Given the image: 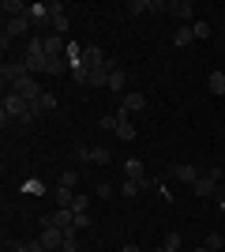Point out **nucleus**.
Masks as SVG:
<instances>
[{
  "label": "nucleus",
  "mask_w": 225,
  "mask_h": 252,
  "mask_svg": "<svg viewBox=\"0 0 225 252\" xmlns=\"http://www.w3.org/2000/svg\"><path fill=\"white\" fill-rule=\"evenodd\" d=\"M113 136H117V139H124V143H131V139L139 136V132L131 128V121H128V109H124V105L117 109V132H113Z\"/></svg>",
  "instance_id": "nucleus-10"
},
{
  "label": "nucleus",
  "mask_w": 225,
  "mask_h": 252,
  "mask_svg": "<svg viewBox=\"0 0 225 252\" xmlns=\"http://www.w3.org/2000/svg\"><path fill=\"white\" fill-rule=\"evenodd\" d=\"M222 181H225V177H222V169H218V166H206L203 173H199V181L192 185V192L199 196V200H206V196H214V192L222 189Z\"/></svg>",
  "instance_id": "nucleus-2"
},
{
  "label": "nucleus",
  "mask_w": 225,
  "mask_h": 252,
  "mask_svg": "<svg viewBox=\"0 0 225 252\" xmlns=\"http://www.w3.org/2000/svg\"><path fill=\"white\" fill-rule=\"evenodd\" d=\"M218 192H222V200H218V207L225 211V181H222V189H218Z\"/></svg>",
  "instance_id": "nucleus-39"
},
{
  "label": "nucleus",
  "mask_w": 225,
  "mask_h": 252,
  "mask_svg": "<svg viewBox=\"0 0 225 252\" xmlns=\"http://www.w3.org/2000/svg\"><path fill=\"white\" fill-rule=\"evenodd\" d=\"M23 64H26V72H30V75H45V72H49L45 38H30V42H26V57H23Z\"/></svg>",
  "instance_id": "nucleus-1"
},
{
  "label": "nucleus",
  "mask_w": 225,
  "mask_h": 252,
  "mask_svg": "<svg viewBox=\"0 0 225 252\" xmlns=\"http://www.w3.org/2000/svg\"><path fill=\"white\" fill-rule=\"evenodd\" d=\"M124 252H143V249H139V245H131V241H128V245H124Z\"/></svg>",
  "instance_id": "nucleus-40"
},
{
  "label": "nucleus",
  "mask_w": 225,
  "mask_h": 252,
  "mask_svg": "<svg viewBox=\"0 0 225 252\" xmlns=\"http://www.w3.org/2000/svg\"><path fill=\"white\" fill-rule=\"evenodd\" d=\"M45 252H60V249H45Z\"/></svg>",
  "instance_id": "nucleus-41"
},
{
  "label": "nucleus",
  "mask_w": 225,
  "mask_h": 252,
  "mask_svg": "<svg viewBox=\"0 0 225 252\" xmlns=\"http://www.w3.org/2000/svg\"><path fill=\"white\" fill-rule=\"evenodd\" d=\"M4 19H19V15H26L30 11V4H23V0H4Z\"/></svg>",
  "instance_id": "nucleus-17"
},
{
  "label": "nucleus",
  "mask_w": 225,
  "mask_h": 252,
  "mask_svg": "<svg viewBox=\"0 0 225 252\" xmlns=\"http://www.w3.org/2000/svg\"><path fill=\"white\" fill-rule=\"evenodd\" d=\"M23 75H30L23 61H4V68H0V83H4V91H11V87L23 79Z\"/></svg>",
  "instance_id": "nucleus-6"
},
{
  "label": "nucleus",
  "mask_w": 225,
  "mask_h": 252,
  "mask_svg": "<svg viewBox=\"0 0 225 252\" xmlns=\"http://www.w3.org/2000/svg\"><path fill=\"white\" fill-rule=\"evenodd\" d=\"M64 233H68V230H56V226H42L38 241H42L45 249H64Z\"/></svg>",
  "instance_id": "nucleus-12"
},
{
  "label": "nucleus",
  "mask_w": 225,
  "mask_h": 252,
  "mask_svg": "<svg viewBox=\"0 0 225 252\" xmlns=\"http://www.w3.org/2000/svg\"><path fill=\"white\" fill-rule=\"evenodd\" d=\"M45 53L49 57H68V42L60 34H53V38H45Z\"/></svg>",
  "instance_id": "nucleus-18"
},
{
  "label": "nucleus",
  "mask_w": 225,
  "mask_h": 252,
  "mask_svg": "<svg viewBox=\"0 0 225 252\" xmlns=\"http://www.w3.org/2000/svg\"><path fill=\"white\" fill-rule=\"evenodd\" d=\"M4 252H45V245L38 241V237H34V241H8Z\"/></svg>",
  "instance_id": "nucleus-16"
},
{
  "label": "nucleus",
  "mask_w": 225,
  "mask_h": 252,
  "mask_svg": "<svg viewBox=\"0 0 225 252\" xmlns=\"http://www.w3.org/2000/svg\"><path fill=\"white\" fill-rule=\"evenodd\" d=\"M192 31H195V42H203V38H210V34H214V27H210V23H203V19H195Z\"/></svg>",
  "instance_id": "nucleus-27"
},
{
  "label": "nucleus",
  "mask_w": 225,
  "mask_h": 252,
  "mask_svg": "<svg viewBox=\"0 0 225 252\" xmlns=\"http://www.w3.org/2000/svg\"><path fill=\"white\" fill-rule=\"evenodd\" d=\"M154 11V0H128V15H147Z\"/></svg>",
  "instance_id": "nucleus-25"
},
{
  "label": "nucleus",
  "mask_w": 225,
  "mask_h": 252,
  "mask_svg": "<svg viewBox=\"0 0 225 252\" xmlns=\"http://www.w3.org/2000/svg\"><path fill=\"white\" fill-rule=\"evenodd\" d=\"M120 192H124L128 200H135V196L143 192V185H139V181H128V177H124V189H120Z\"/></svg>",
  "instance_id": "nucleus-31"
},
{
  "label": "nucleus",
  "mask_w": 225,
  "mask_h": 252,
  "mask_svg": "<svg viewBox=\"0 0 225 252\" xmlns=\"http://www.w3.org/2000/svg\"><path fill=\"white\" fill-rule=\"evenodd\" d=\"M192 42H195V31H192V27H176V34H173V45H180V49H188Z\"/></svg>",
  "instance_id": "nucleus-19"
},
{
  "label": "nucleus",
  "mask_w": 225,
  "mask_h": 252,
  "mask_svg": "<svg viewBox=\"0 0 225 252\" xmlns=\"http://www.w3.org/2000/svg\"><path fill=\"white\" fill-rule=\"evenodd\" d=\"M34 105H38V109H42V113H53L56 105H60V98H56V94H53V91H45V94H42V98H38V102H34Z\"/></svg>",
  "instance_id": "nucleus-21"
},
{
  "label": "nucleus",
  "mask_w": 225,
  "mask_h": 252,
  "mask_svg": "<svg viewBox=\"0 0 225 252\" xmlns=\"http://www.w3.org/2000/svg\"><path fill=\"white\" fill-rule=\"evenodd\" d=\"M49 11H53V31L64 38L68 34V15H64V4H56V0H49Z\"/></svg>",
  "instance_id": "nucleus-14"
},
{
  "label": "nucleus",
  "mask_w": 225,
  "mask_h": 252,
  "mask_svg": "<svg viewBox=\"0 0 225 252\" xmlns=\"http://www.w3.org/2000/svg\"><path fill=\"white\" fill-rule=\"evenodd\" d=\"M117 64H109V68H98V72H90V79H86V87H109V72H113Z\"/></svg>",
  "instance_id": "nucleus-20"
},
{
  "label": "nucleus",
  "mask_w": 225,
  "mask_h": 252,
  "mask_svg": "<svg viewBox=\"0 0 225 252\" xmlns=\"http://www.w3.org/2000/svg\"><path fill=\"white\" fill-rule=\"evenodd\" d=\"M90 162H94V166H109V162H113L109 147H101V143H98V147H90Z\"/></svg>",
  "instance_id": "nucleus-22"
},
{
  "label": "nucleus",
  "mask_w": 225,
  "mask_h": 252,
  "mask_svg": "<svg viewBox=\"0 0 225 252\" xmlns=\"http://www.w3.org/2000/svg\"><path fill=\"white\" fill-rule=\"evenodd\" d=\"M42 226H56V230H75V211L72 207H56L53 215H45Z\"/></svg>",
  "instance_id": "nucleus-7"
},
{
  "label": "nucleus",
  "mask_w": 225,
  "mask_h": 252,
  "mask_svg": "<svg viewBox=\"0 0 225 252\" xmlns=\"http://www.w3.org/2000/svg\"><path fill=\"white\" fill-rule=\"evenodd\" d=\"M169 15H173V19H180V27H192L195 4H192V0H173V4H169Z\"/></svg>",
  "instance_id": "nucleus-8"
},
{
  "label": "nucleus",
  "mask_w": 225,
  "mask_h": 252,
  "mask_svg": "<svg viewBox=\"0 0 225 252\" xmlns=\"http://www.w3.org/2000/svg\"><path fill=\"white\" fill-rule=\"evenodd\" d=\"M113 196V185H98V200H109Z\"/></svg>",
  "instance_id": "nucleus-38"
},
{
  "label": "nucleus",
  "mask_w": 225,
  "mask_h": 252,
  "mask_svg": "<svg viewBox=\"0 0 225 252\" xmlns=\"http://www.w3.org/2000/svg\"><path fill=\"white\" fill-rule=\"evenodd\" d=\"M90 211H79V215H75V230H86V226H90Z\"/></svg>",
  "instance_id": "nucleus-36"
},
{
  "label": "nucleus",
  "mask_w": 225,
  "mask_h": 252,
  "mask_svg": "<svg viewBox=\"0 0 225 252\" xmlns=\"http://www.w3.org/2000/svg\"><path fill=\"white\" fill-rule=\"evenodd\" d=\"M158 252H165V249H158Z\"/></svg>",
  "instance_id": "nucleus-43"
},
{
  "label": "nucleus",
  "mask_w": 225,
  "mask_h": 252,
  "mask_svg": "<svg viewBox=\"0 0 225 252\" xmlns=\"http://www.w3.org/2000/svg\"><path fill=\"white\" fill-rule=\"evenodd\" d=\"M53 196H56V207H72V200H75V192H72V189H64V185H60Z\"/></svg>",
  "instance_id": "nucleus-28"
},
{
  "label": "nucleus",
  "mask_w": 225,
  "mask_h": 252,
  "mask_svg": "<svg viewBox=\"0 0 225 252\" xmlns=\"http://www.w3.org/2000/svg\"><path fill=\"white\" fill-rule=\"evenodd\" d=\"M60 185H64V189H75V185H79V173L64 169V173H60Z\"/></svg>",
  "instance_id": "nucleus-35"
},
{
  "label": "nucleus",
  "mask_w": 225,
  "mask_h": 252,
  "mask_svg": "<svg viewBox=\"0 0 225 252\" xmlns=\"http://www.w3.org/2000/svg\"><path fill=\"white\" fill-rule=\"evenodd\" d=\"M23 192H26V196H45L49 189H45L42 181H26V185H23Z\"/></svg>",
  "instance_id": "nucleus-30"
},
{
  "label": "nucleus",
  "mask_w": 225,
  "mask_h": 252,
  "mask_svg": "<svg viewBox=\"0 0 225 252\" xmlns=\"http://www.w3.org/2000/svg\"><path fill=\"white\" fill-rule=\"evenodd\" d=\"M206 87H210V94H218V98H222V94H225V72H210Z\"/></svg>",
  "instance_id": "nucleus-24"
},
{
  "label": "nucleus",
  "mask_w": 225,
  "mask_h": 252,
  "mask_svg": "<svg viewBox=\"0 0 225 252\" xmlns=\"http://www.w3.org/2000/svg\"><path fill=\"white\" fill-rule=\"evenodd\" d=\"M75 158H79V162H90V147H86V143H75Z\"/></svg>",
  "instance_id": "nucleus-37"
},
{
  "label": "nucleus",
  "mask_w": 225,
  "mask_h": 252,
  "mask_svg": "<svg viewBox=\"0 0 225 252\" xmlns=\"http://www.w3.org/2000/svg\"><path fill=\"white\" fill-rule=\"evenodd\" d=\"M79 64L83 68H90V72H98V68H109V57H105V49L101 45H86V49H79Z\"/></svg>",
  "instance_id": "nucleus-3"
},
{
  "label": "nucleus",
  "mask_w": 225,
  "mask_h": 252,
  "mask_svg": "<svg viewBox=\"0 0 225 252\" xmlns=\"http://www.w3.org/2000/svg\"><path fill=\"white\" fill-rule=\"evenodd\" d=\"M60 252H79V230L64 233V249H60Z\"/></svg>",
  "instance_id": "nucleus-29"
},
{
  "label": "nucleus",
  "mask_w": 225,
  "mask_h": 252,
  "mask_svg": "<svg viewBox=\"0 0 225 252\" xmlns=\"http://www.w3.org/2000/svg\"><path fill=\"white\" fill-rule=\"evenodd\" d=\"M222 72H225V68H222Z\"/></svg>",
  "instance_id": "nucleus-44"
},
{
  "label": "nucleus",
  "mask_w": 225,
  "mask_h": 252,
  "mask_svg": "<svg viewBox=\"0 0 225 252\" xmlns=\"http://www.w3.org/2000/svg\"><path fill=\"white\" fill-rule=\"evenodd\" d=\"M30 15H19V19H4V34H8V38H26V34H30Z\"/></svg>",
  "instance_id": "nucleus-11"
},
{
  "label": "nucleus",
  "mask_w": 225,
  "mask_h": 252,
  "mask_svg": "<svg viewBox=\"0 0 225 252\" xmlns=\"http://www.w3.org/2000/svg\"><path fill=\"white\" fill-rule=\"evenodd\" d=\"M222 31H225V19H222Z\"/></svg>",
  "instance_id": "nucleus-42"
},
{
  "label": "nucleus",
  "mask_w": 225,
  "mask_h": 252,
  "mask_svg": "<svg viewBox=\"0 0 225 252\" xmlns=\"http://www.w3.org/2000/svg\"><path fill=\"white\" fill-rule=\"evenodd\" d=\"M199 173H203V169H199V162H173V166H169V177H173V181H184L188 189L199 181Z\"/></svg>",
  "instance_id": "nucleus-4"
},
{
  "label": "nucleus",
  "mask_w": 225,
  "mask_h": 252,
  "mask_svg": "<svg viewBox=\"0 0 225 252\" xmlns=\"http://www.w3.org/2000/svg\"><path fill=\"white\" fill-rule=\"evenodd\" d=\"M124 177H128V181H139L143 189L154 185V181L147 177V169H143V158H128V162H124Z\"/></svg>",
  "instance_id": "nucleus-9"
},
{
  "label": "nucleus",
  "mask_w": 225,
  "mask_h": 252,
  "mask_svg": "<svg viewBox=\"0 0 225 252\" xmlns=\"http://www.w3.org/2000/svg\"><path fill=\"white\" fill-rule=\"evenodd\" d=\"M30 23L34 27H53V11H49V4H30Z\"/></svg>",
  "instance_id": "nucleus-13"
},
{
  "label": "nucleus",
  "mask_w": 225,
  "mask_h": 252,
  "mask_svg": "<svg viewBox=\"0 0 225 252\" xmlns=\"http://www.w3.org/2000/svg\"><path fill=\"white\" fill-rule=\"evenodd\" d=\"M98 128H101V132H117V113H105L98 121Z\"/></svg>",
  "instance_id": "nucleus-32"
},
{
  "label": "nucleus",
  "mask_w": 225,
  "mask_h": 252,
  "mask_svg": "<svg viewBox=\"0 0 225 252\" xmlns=\"http://www.w3.org/2000/svg\"><path fill=\"white\" fill-rule=\"evenodd\" d=\"M206 249H210V252H222V233H206Z\"/></svg>",
  "instance_id": "nucleus-34"
},
{
  "label": "nucleus",
  "mask_w": 225,
  "mask_h": 252,
  "mask_svg": "<svg viewBox=\"0 0 225 252\" xmlns=\"http://www.w3.org/2000/svg\"><path fill=\"white\" fill-rule=\"evenodd\" d=\"M4 94H8V91H4ZM11 94H19V98H26V102H38V98L45 94L42 87H38V75H23L19 83L11 87Z\"/></svg>",
  "instance_id": "nucleus-5"
},
{
  "label": "nucleus",
  "mask_w": 225,
  "mask_h": 252,
  "mask_svg": "<svg viewBox=\"0 0 225 252\" xmlns=\"http://www.w3.org/2000/svg\"><path fill=\"white\" fill-rule=\"evenodd\" d=\"M161 249H165V252H184V237H180L176 230H173V233H165V241H161Z\"/></svg>",
  "instance_id": "nucleus-23"
},
{
  "label": "nucleus",
  "mask_w": 225,
  "mask_h": 252,
  "mask_svg": "<svg viewBox=\"0 0 225 252\" xmlns=\"http://www.w3.org/2000/svg\"><path fill=\"white\" fill-rule=\"evenodd\" d=\"M120 105H124L128 113H139V109H147V94H139V91H128V94L120 98Z\"/></svg>",
  "instance_id": "nucleus-15"
},
{
  "label": "nucleus",
  "mask_w": 225,
  "mask_h": 252,
  "mask_svg": "<svg viewBox=\"0 0 225 252\" xmlns=\"http://www.w3.org/2000/svg\"><path fill=\"white\" fill-rule=\"evenodd\" d=\"M72 211L79 215V211H90V200H86L83 192H75V200H72Z\"/></svg>",
  "instance_id": "nucleus-33"
},
{
  "label": "nucleus",
  "mask_w": 225,
  "mask_h": 252,
  "mask_svg": "<svg viewBox=\"0 0 225 252\" xmlns=\"http://www.w3.org/2000/svg\"><path fill=\"white\" fill-rule=\"evenodd\" d=\"M105 91H113V94H120V91H124V72H120V68H113V72H109V87Z\"/></svg>",
  "instance_id": "nucleus-26"
}]
</instances>
